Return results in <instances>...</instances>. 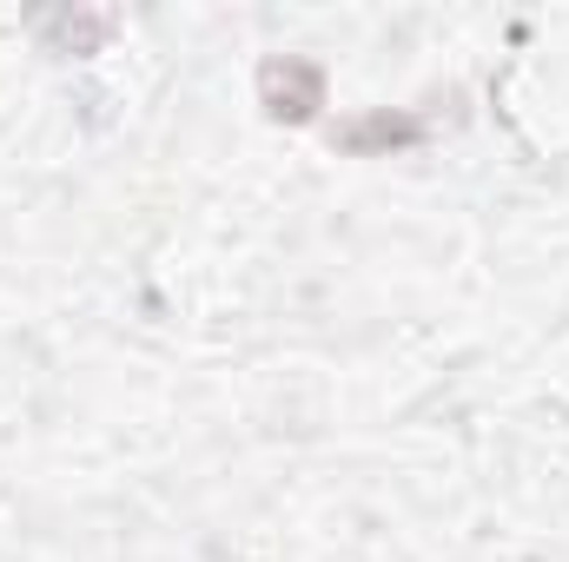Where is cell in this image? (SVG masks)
I'll return each instance as SVG.
<instances>
[{"label":"cell","instance_id":"1","mask_svg":"<svg viewBox=\"0 0 569 562\" xmlns=\"http://www.w3.org/2000/svg\"><path fill=\"white\" fill-rule=\"evenodd\" d=\"M318 93H325L318 67H298V60L266 67V100H272V113H284V120H305V113L318 107Z\"/></svg>","mask_w":569,"mask_h":562},{"label":"cell","instance_id":"2","mask_svg":"<svg viewBox=\"0 0 569 562\" xmlns=\"http://www.w3.org/2000/svg\"><path fill=\"white\" fill-rule=\"evenodd\" d=\"M405 140H418V127H411V120H365V127H351V133H345L351 152H365V145H405Z\"/></svg>","mask_w":569,"mask_h":562}]
</instances>
